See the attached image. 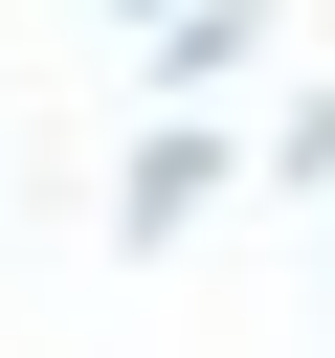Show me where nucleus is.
Wrapping results in <instances>:
<instances>
[{"mask_svg":"<svg viewBox=\"0 0 335 358\" xmlns=\"http://www.w3.org/2000/svg\"><path fill=\"white\" fill-rule=\"evenodd\" d=\"M223 179H246V157H223L201 112H156V134H134V179H112V246H201V224H223Z\"/></svg>","mask_w":335,"mask_h":358,"instance_id":"obj_1","label":"nucleus"},{"mask_svg":"<svg viewBox=\"0 0 335 358\" xmlns=\"http://www.w3.org/2000/svg\"><path fill=\"white\" fill-rule=\"evenodd\" d=\"M112 22H134V45H156V22H179V0H112Z\"/></svg>","mask_w":335,"mask_h":358,"instance_id":"obj_2","label":"nucleus"}]
</instances>
